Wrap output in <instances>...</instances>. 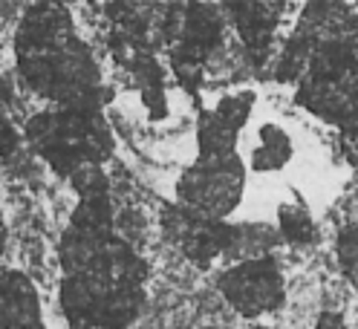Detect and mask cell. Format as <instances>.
<instances>
[{"mask_svg":"<svg viewBox=\"0 0 358 329\" xmlns=\"http://www.w3.org/2000/svg\"><path fill=\"white\" fill-rule=\"evenodd\" d=\"M217 289L237 315L252 321L275 315L289 303V280L275 254L231 263L217 275Z\"/></svg>","mask_w":358,"mask_h":329,"instance_id":"1","label":"cell"},{"mask_svg":"<svg viewBox=\"0 0 358 329\" xmlns=\"http://www.w3.org/2000/svg\"><path fill=\"white\" fill-rule=\"evenodd\" d=\"M41 295L27 272H3V329H41Z\"/></svg>","mask_w":358,"mask_h":329,"instance_id":"2","label":"cell"}]
</instances>
